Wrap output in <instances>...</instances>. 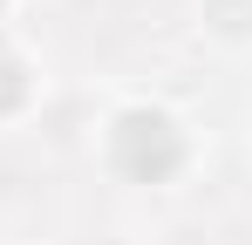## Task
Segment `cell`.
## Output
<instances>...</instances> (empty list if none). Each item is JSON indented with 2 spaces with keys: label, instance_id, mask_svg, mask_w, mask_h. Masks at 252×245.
Here are the masks:
<instances>
[{
  "label": "cell",
  "instance_id": "1",
  "mask_svg": "<svg viewBox=\"0 0 252 245\" xmlns=\"http://www.w3.org/2000/svg\"><path fill=\"white\" fill-rule=\"evenodd\" d=\"M109 157H116V170H129L136 184H157V177H170V170L184 163V143H177L170 116L129 109V116H116V129H109Z\"/></svg>",
  "mask_w": 252,
  "mask_h": 245
}]
</instances>
